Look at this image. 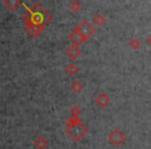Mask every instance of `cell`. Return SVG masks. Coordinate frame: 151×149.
<instances>
[{
    "mask_svg": "<svg viewBox=\"0 0 151 149\" xmlns=\"http://www.w3.org/2000/svg\"><path fill=\"white\" fill-rule=\"evenodd\" d=\"M67 132L70 135V137H73L75 140L78 141L84 136L87 130L81 122H79V119H71L70 122H68Z\"/></svg>",
    "mask_w": 151,
    "mask_h": 149,
    "instance_id": "cell-2",
    "label": "cell"
},
{
    "mask_svg": "<svg viewBox=\"0 0 151 149\" xmlns=\"http://www.w3.org/2000/svg\"><path fill=\"white\" fill-rule=\"evenodd\" d=\"M69 38H70L71 42H73L75 45H80L81 42H83L85 40H86V38H85L84 36L82 35V33H81V32L79 31L78 28H77V29H76L75 31H73V33L70 34Z\"/></svg>",
    "mask_w": 151,
    "mask_h": 149,
    "instance_id": "cell-5",
    "label": "cell"
},
{
    "mask_svg": "<svg viewBox=\"0 0 151 149\" xmlns=\"http://www.w3.org/2000/svg\"><path fill=\"white\" fill-rule=\"evenodd\" d=\"M78 29L85 38H88V37H90V36H92L95 32L94 28H93L87 21H83L82 23L80 24V26L78 27Z\"/></svg>",
    "mask_w": 151,
    "mask_h": 149,
    "instance_id": "cell-3",
    "label": "cell"
},
{
    "mask_svg": "<svg viewBox=\"0 0 151 149\" xmlns=\"http://www.w3.org/2000/svg\"><path fill=\"white\" fill-rule=\"evenodd\" d=\"M110 141H111V142L113 143V144H115V145L121 144V143L124 141L123 134H122V132H120V130H114V132L110 135Z\"/></svg>",
    "mask_w": 151,
    "mask_h": 149,
    "instance_id": "cell-4",
    "label": "cell"
},
{
    "mask_svg": "<svg viewBox=\"0 0 151 149\" xmlns=\"http://www.w3.org/2000/svg\"><path fill=\"white\" fill-rule=\"evenodd\" d=\"M78 67L76 66L75 64H69V65H67V73H69L71 75V76H73L77 71H78Z\"/></svg>",
    "mask_w": 151,
    "mask_h": 149,
    "instance_id": "cell-10",
    "label": "cell"
},
{
    "mask_svg": "<svg viewBox=\"0 0 151 149\" xmlns=\"http://www.w3.org/2000/svg\"><path fill=\"white\" fill-rule=\"evenodd\" d=\"M20 4H22L20 0H4V5L11 11H15Z\"/></svg>",
    "mask_w": 151,
    "mask_h": 149,
    "instance_id": "cell-6",
    "label": "cell"
},
{
    "mask_svg": "<svg viewBox=\"0 0 151 149\" xmlns=\"http://www.w3.org/2000/svg\"><path fill=\"white\" fill-rule=\"evenodd\" d=\"M97 103L99 104L101 106H103V107H105V106H107L108 104H109L110 99L109 97L107 96V94L106 93H101V94H99V96L97 97Z\"/></svg>",
    "mask_w": 151,
    "mask_h": 149,
    "instance_id": "cell-9",
    "label": "cell"
},
{
    "mask_svg": "<svg viewBox=\"0 0 151 149\" xmlns=\"http://www.w3.org/2000/svg\"><path fill=\"white\" fill-rule=\"evenodd\" d=\"M28 15H25L23 19L25 20L26 26H33V27H44V23H46L47 15L46 11L42 9V5L36 3L32 9H27Z\"/></svg>",
    "mask_w": 151,
    "mask_h": 149,
    "instance_id": "cell-1",
    "label": "cell"
},
{
    "mask_svg": "<svg viewBox=\"0 0 151 149\" xmlns=\"http://www.w3.org/2000/svg\"><path fill=\"white\" fill-rule=\"evenodd\" d=\"M77 87V88L75 89L76 91H77V92H79V91L81 90V89H82V85L80 84V82H73V87Z\"/></svg>",
    "mask_w": 151,
    "mask_h": 149,
    "instance_id": "cell-11",
    "label": "cell"
},
{
    "mask_svg": "<svg viewBox=\"0 0 151 149\" xmlns=\"http://www.w3.org/2000/svg\"><path fill=\"white\" fill-rule=\"evenodd\" d=\"M34 145L38 149H45L48 145V142H47V139L44 138V137H38L34 142Z\"/></svg>",
    "mask_w": 151,
    "mask_h": 149,
    "instance_id": "cell-8",
    "label": "cell"
},
{
    "mask_svg": "<svg viewBox=\"0 0 151 149\" xmlns=\"http://www.w3.org/2000/svg\"><path fill=\"white\" fill-rule=\"evenodd\" d=\"M80 54H81L80 49L76 46L70 47V48L68 49V51H67V55H68L69 58H71V59H77Z\"/></svg>",
    "mask_w": 151,
    "mask_h": 149,
    "instance_id": "cell-7",
    "label": "cell"
}]
</instances>
